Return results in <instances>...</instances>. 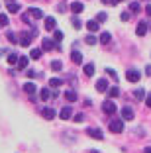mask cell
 I'll list each match as a JSON object with an SVG mask.
<instances>
[{"instance_id":"cell-25","label":"cell","mask_w":151,"mask_h":153,"mask_svg":"<svg viewBox=\"0 0 151 153\" xmlns=\"http://www.w3.org/2000/svg\"><path fill=\"white\" fill-rule=\"evenodd\" d=\"M41 51H43V49H37V47H36V49H31L30 51V59H39L41 57Z\"/></svg>"},{"instance_id":"cell-32","label":"cell","mask_w":151,"mask_h":153,"mask_svg":"<svg viewBox=\"0 0 151 153\" xmlns=\"http://www.w3.org/2000/svg\"><path fill=\"white\" fill-rule=\"evenodd\" d=\"M61 39H63V33L59 32V30H55L53 32V41H61Z\"/></svg>"},{"instance_id":"cell-3","label":"cell","mask_w":151,"mask_h":153,"mask_svg":"<svg viewBox=\"0 0 151 153\" xmlns=\"http://www.w3.org/2000/svg\"><path fill=\"white\" fill-rule=\"evenodd\" d=\"M31 37H33V32H22L20 33V45L22 47H28L31 43Z\"/></svg>"},{"instance_id":"cell-28","label":"cell","mask_w":151,"mask_h":153,"mask_svg":"<svg viewBox=\"0 0 151 153\" xmlns=\"http://www.w3.org/2000/svg\"><path fill=\"white\" fill-rule=\"evenodd\" d=\"M18 59H20V57H18L16 53H10V55H8V63H10V65H16V63H18Z\"/></svg>"},{"instance_id":"cell-42","label":"cell","mask_w":151,"mask_h":153,"mask_svg":"<svg viewBox=\"0 0 151 153\" xmlns=\"http://www.w3.org/2000/svg\"><path fill=\"white\" fill-rule=\"evenodd\" d=\"M110 2H112V4H114V6H116V4H120L122 0H110Z\"/></svg>"},{"instance_id":"cell-43","label":"cell","mask_w":151,"mask_h":153,"mask_svg":"<svg viewBox=\"0 0 151 153\" xmlns=\"http://www.w3.org/2000/svg\"><path fill=\"white\" fill-rule=\"evenodd\" d=\"M143 151H145V153H151V147H145V149H143Z\"/></svg>"},{"instance_id":"cell-34","label":"cell","mask_w":151,"mask_h":153,"mask_svg":"<svg viewBox=\"0 0 151 153\" xmlns=\"http://www.w3.org/2000/svg\"><path fill=\"white\" fill-rule=\"evenodd\" d=\"M75 122H79V124H80V122H85V114H83V112L75 114Z\"/></svg>"},{"instance_id":"cell-5","label":"cell","mask_w":151,"mask_h":153,"mask_svg":"<svg viewBox=\"0 0 151 153\" xmlns=\"http://www.w3.org/2000/svg\"><path fill=\"white\" fill-rule=\"evenodd\" d=\"M55 27H57V20H55L53 16H47V18H45V30L51 32V30H55Z\"/></svg>"},{"instance_id":"cell-14","label":"cell","mask_w":151,"mask_h":153,"mask_svg":"<svg viewBox=\"0 0 151 153\" xmlns=\"http://www.w3.org/2000/svg\"><path fill=\"white\" fill-rule=\"evenodd\" d=\"M41 114H43L45 120H53V118H55V110L53 108H43V110H41Z\"/></svg>"},{"instance_id":"cell-27","label":"cell","mask_w":151,"mask_h":153,"mask_svg":"<svg viewBox=\"0 0 151 153\" xmlns=\"http://www.w3.org/2000/svg\"><path fill=\"white\" fill-rule=\"evenodd\" d=\"M28 61H30L28 57H20V59H18V67H20V69H28Z\"/></svg>"},{"instance_id":"cell-20","label":"cell","mask_w":151,"mask_h":153,"mask_svg":"<svg viewBox=\"0 0 151 153\" xmlns=\"http://www.w3.org/2000/svg\"><path fill=\"white\" fill-rule=\"evenodd\" d=\"M83 69H85V75H86V76H92V75H94V65H92V63H86Z\"/></svg>"},{"instance_id":"cell-24","label":"cell","mask_w":151,"mask_h":153,"mask_svg":"<svg viewBox=\"0 0 151 153\" xmlns=\"http://www.w3.org/2000/svg\"><path fill=\"white\" fill-rule=\"evenodd\" d=\"M85 41H86L89 45H96V43H98V37H94L92 33H89V36L85 37Z\"/></svg>"},{"instance_id":"cell-21","label":"cell","mask_w":151,"mask_h":153,"mask_svg":"<svg viewBox=\"0 0 151 153\" xmlns=\"http://www.w3.org/2000/svg\"><path fill=\"white\" fill-rule=\"evenodd\" d=\"M8 12L10 14H18L20 12V6L16 4V2H8Z\"/></svg>"},{"instance_id":"cell-45","label":"cell","mask_w":151,"mask_h":153,"mask_svg":"<svg viewBox=\"0 0 151 153\" xmlns=\"http://www.w3.org/2000/svg\"><path fill=\"white\" fill-rule=\"evenodd\" d=\"M6 2H14V0H6Z\"/></svg>"},{"instance_id":"cell-13","label":"cell","mask_w":151,"mask_h":153,"mask_svg":"<svg viewBox=\"0 0 151 153\" xmlns=\"http://www.w3.org/2000/svg\"><path fill=\"white\" fill-rule=\"evenodd\" d=\"M83 10H85L83 2H73V4H71V12H73V14H80Z\"/></svg>"},{"instance_id":"cell-41","label":"cell","mask_w":151,"mask_h":153,"mask_svg":"<svg viewBox=\"0 0 151 153\" xmlns=\"http://www.w3.org/2000/svg\"><path fill=\"white\" fill-rule=\"evenodd\" d=\"M145 75H151V65H147V67H145Z\"/></svg>"},{"instance_id":"cell-38","label":"cell","mask_w":151,"mask_h":153,"mask_svg":"<svg viewBox=\"0 0 151 153\" xmlns=\"http://www.w3.org/2000/svg\"><path fill=\"white\" fill-rule=\"evenodd\" d=\"M129 6H132V12H139V4L138 2H132Z\"/></svg>"},{"instance_id":"cell-8","label":"cell","mask_w":151,"mask_h":153,"mask_svg":"<svg viewBox=\"0 0 151 153\" xmlns=\"http://www.w3.org/2000/svg\"><path fill=\"white\" fill-rule=\"evenodd\" d=\"M122 118H124V120H133V110L129 108V106H124V108H122Z\"/></svg>"},{"instance_id":"cell-12","label":"cell","mask_w":151,"mask_h":153,"mask_svg":"<svg viewBox=\"0 0 151 153\" xmlns=\"http://www.w3.org/2000/svg\"><path fill=\"white\" fill-rule=\"evenodd\" d=\"M98 26H100L98 20H90V22H86V30H89V32H98Z\"/></svg>"},{"instance_id":"cell-30","label":"cell","mask_w":151,"mask_h":153,"mask_svg":"<svg viewBox=\"0 0 151 153\" xmlns=\"http://www.w3.org/2000/svg\"><path fill=\"white\" fill-rule=\"evenodd\" d=\"M8 24H10L8 16H6V14H0V26H8Z\"/></svg>"},{"instance_id":"cell-6","label":"cell","mask_w":151,"mask_h":153,"mask_svg":"<svg viewBox=\"0 0 151 153\" xmlns=\"http://www.w3.org/2000/svg\"><path fill=\"white\" fill-rule=\"evenodd\" d=\"M96 90H98V92H106V90H108V81H106V79H98Z\"/></svg>"},{"instance_id":"cell-7","label":"cell","mask_w":151,"mask_h":153,"mask_svg":"<svg viewBox=\"0 0 151 153\" xmlns=\"http://www.w3.org/2000/svg\"><path fill=\"white\" fill-rule=\"evenodd\" d=\"M71 61L75 65H83V53H80V51H73L71 53Z\"/></svg>"},{"instance_id":"cell-39","label":"cell","mask_w":151,"mask_h":153,"mask_svg":"<svg viewBox=\"0 0 151 153\" xmlns=\"http://www.w3.org/2000/svg\"><path fill=\"white\" fill-rule=\"evenodd\" d=\"M145 104L151 108V94H147V96H145Z\"/></svg>"},{"instance_id":"cell-33","label":"cell","mask_w":151,"mask_h":153,"mask_svg":"<svg viewBox=\"0 0 151 153\" xmlns=\"http://www.w3.org/2000/svg\"><path fill=\"white\" fill-rule=\"evenodd\" d=\"M71 22H73V27H77V30H79V27L83 26V24H80V20L77 18V16H73V20H71Z\"/></svg>"},{"instance_id":"cell-36","label":"cell","mask_w":151,"mask_h":153,"mask_svg":"<svg viewBox=\"0 0 151 153\" xmlns=\"http://www.w3.org/2000/svg\"><path fill=\"white\" fill-rule=\"evenodd\" d=\"M106 73L112 76V79H114V81H118V75H116V71H114V69H106Z\"/></svg>"},{"instance_id":"cell-46","label":"cell","mask_w":151,"mask_h":153,"mask_svg":"<svg viewBox=\"0 0 151 153\" xmlns=\"http://www.w3.org/2000/svg\"><path fill=\"white\" fill-rule=\"evenodd\" d=\"M90 153H96V151H90Z\"/></svg>"},{"instance_id":"cell-9","label":"cell","mask_w":151,"mask_h":153,"mask_svg":"<svg viewBox=\"0 0 151 153\" xmlns=\"http://www.w3.org/2000/svg\"><path fill=\"white\" fill-rule=\"evenodd\" d=\"M86 131H89V135L94 137V140H102V137H104V134L100 130H96V128H90V130H86Z\"/></svg>"},{"instance_id":"cell-16","label":"cell","mask_w":151,"mask_h":153,"mask_svg":"<svg viewBox=\"0 0 151 153\" xmlns=\"http://www.w3.org/2000/svg\"><path fill=\"white\" fill-rule=\"evenodd\" d=\"M31 16V18H36V20H39V18H43V12H41L39 8H30V12H28Z\"/></svg>"},{"instance_id":"cell-19","label":"cell","mask_w":151,"mask_h":153,"mask_svg":"<svg viewBox=\"0 0 151 153\" xmlns=\"http://www.w3.org/2000/svg\"><path fill=\"white\" fill-rule=\"evenodd\" d=\"M24 90H26L30 96H33L36 94V85H33V82H26V85H24Z\"/></svg>"},{"instance_id":"cell-40","label":"cell","mask_w":151,"mask_h":153,"mask_svg":"<svg viewBox=\"0 0 151 153\" xmlns=\"http://www.w3.org/2000/svg\"><path fill=\"white\" fill-rule=\"evenodd\" d=\"M145 12H147V16H151V4H149V6H145Z\"/></svg>"},{"instance_id":"cell-11","label":"cell","mask_w":151,"mask_h":153,"mask_svg":"<svg viewBox=\"0 0 151 153\" xmlns=\"http://www.w3.org/2000/svg\"><path fill=\"white\" fill-rule=\"evenodd\" d=\"M53 47H55V43H53L51 39H49V37H45L43 43H41V49H43V51H51Z\"/></svg>"},{"instance_id":"cell-37","label":"cell","mask_w":151,"mask_h":153,"mask_svg":"<svg viewBox=\"0 0 151 153\" xmlns=\"http://www.w3.org/2000/svg\"><path fill=\"white\" fill-rule=\"evenodd\" d=\"M106 18H108V14H106V12H100V14H98V18H96V20H100V22H104Z\"/></svg>"},{"instance_id":"cell-23","label":"cell","mask_w":151,"mask_h":153,"mask_svg":"<svg viewBox=\"0 0 151 153\" xmlns=\"http://www.w3.org/2000/svg\"><path fill=\"white\" fill-rule=\"evenodd\" d=\"M118 94H120V88H118V86H112V88H108V96H110V98H116Z\"/></svg>"},{"instance_id":"cell-10","label":"cell","mask_w":151,"mask_h":153,"mask_svg":"<svg viewBox=\"0 0 151 153\" xmlns=\"http://www.w3.org/2000/svg\"><path fill=\"white\" fill-rule=\"evenodd\" d=\"M135 33H138L139 37H143V36L147 33V24H145V22H139V24H138V30H135Z\"/></svg>"},{"instance_id":"cell-2","label":"cell","mask_w":151,"mask_h":153,"mask_svg":"<svg viewBox=\"0 0 151 153\" xmlns=\"http://www.w3.org/2000/svg\"><path fill=\"white\" fill-rule=\"evenodd\" d=\"M126 79H128L129 82H139V79H141V73L135 71V69H128V73H126Z\"/></svg>"},{"instance_id":"cell-22","label":"cell","mask_w":151,"mask_h":153,"mask_svg":"<svg viewBox=\"0 0 151 153\" xmlns=\"http://www.w3.org/2000/svg\"><path fill=\"white\" fill-rule=\"evenodd\" d=\"M49 96H51V90L49 88H41L39 90V98L41 100H49Z\"/></svg>"},{"instance_id":"cell-4","label":"cell","mask_w":151,"mask_h":153,"mask_svg":"<svg viewBox=\"0 0 151 153\" xmlns=\"http://www.w3.org/2000/svg\"><path fill=\"white\" fill-rule=\"evenodd\" d=\"M102 110L106 114H116V110H118V108H116V102H114V100H106V102L102 104Z\"/></svg>"},{"instance_id":"cell-44","label":"cell","mask_w":151,"mask_h":153,"mask_svg":"<svg viewBox=\"0 0 151 153\" xmlns=\"http://www.w3.org/2000/svg\"><path fill=\"white\" fill-rule=\"evenodd\" d=\"M102 2H104V4H108V2H110V0H102Z\"/></svg>"},{"instance_id":"cell-35","label":"cell","mask_w":151,"mask_h":153,"mask_svg":"<svg viewBox=\"0 0 151 153\" xmlns=\"http://www.w3.org/2000/svg\"><path fill=\"white\" fill-rule=\"evenodd\" d=\"M8 39H10V41H12V43H18V41H20V39H18V37H16V33H12V32H10V33H8Z\"/></svg>"},{"instance_id":"cell-31","label":"cell","mask_w":151,"mask_h":153,"mask_svg":"<svg viewBox=\"0 0 151 153\" xmlns=\"http://www.w3.org/2000/svg\"><path fill=\"white\" fill-rule=\"evenodd\" d=\"M133 96H135V98H145V90L138 88V90H135V92H133Z\"/></svg>"},{"instance_id":"cell-18","label":"cell","mask_w":151,"mask_h":153,"mask_svg":"<svg viewBox=\"0 0 151 153\" xmlns=\"http://www.w3.org/2000/svg\"><path fill=\"white\" fill-rule=\"evenodd\" d=\"M110 39H112V36L108 32H102L100 33V37H98V41H100V43L102 45H106V43H110Z\"/></svg>"},{"instance_id":"cell-1","label":"cell","mask_w":151,"mask_h":153,"mask_svg":"<svg viewBox=\"0 0 151 153\" xmlns=\"http://www.w3.org/2000/svg\"><path fill=\"white\" fill-rule=\"evenodd\" d=\"M110 130L114 131V134H122V131H124V122H122L120 118H114V120L110 122Z\"/></svg>"},{"instance_id":"cell-17","label":"cell","mask_w":151,"mask_h":153,"mask_svg":"<svg viewBox=\"0 0 151 153\" xmlns=\"http://www.w3.org/2000/svg\"><path fill=\"white\" fill-rule=\"evenodd\" d=\"M61 118H63V120H71V118H73V110L69 108V106H65V108L61 110Z\"/></svg>"},{"instance_id":"cell-29","label":"cell","mask_w":151,"mask_h":153,"mask_svg":"<svg viewBox=\"0 0 151 153\" xmlns=\"http://www.w3.org/2000/svg\"><path fill=\"white\" fill-rule=\"evenodd\" d=\"M61 85H63L61 79H51V81H49V86H53V88H57V86H61Z\"/></svg>"},{"instance_id":"cell-26","label":"cell","mask_w":151,"mask_h":153,"mask_svg":"<svg viewBox=\"0 0 151 153\" xmlns=\"http://www.w3.org/2000/svg\"><path fill=\"white\" fill-rule=\"evenodd\" d=\"M63 69V63L61 61H57V59H55V61H51V71H61Z\"/></svg>"},{"instance_id":"cell-15","label":"cell","mask_w":151,"mask_h":153,"mask_svg":"<svg viewBox=\"0 0 151 153\" xmlns=\"http://www.w3.org/2000/svg\"><path fill=\"white\" fill-rule=\"evenodd\" d=\"M65 100L67 102H77V92L75 90H65Z\"/></svg>"}]
</instances>
